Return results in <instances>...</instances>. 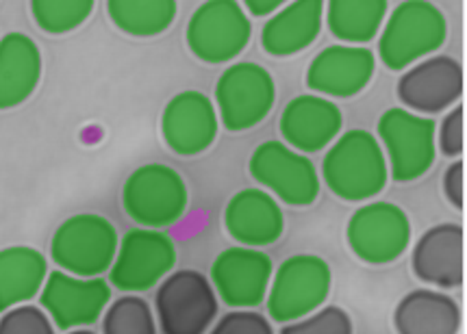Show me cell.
I'll use <instances>...</instances> for the list:
<instances>
[{
    "label": "cell",
    "instance_id": "cell-18",
    "mask_svg": "<svg viewBox=\"0 0 467 334\" xmlns=\"http://www.w3.org/2000/svg\"><path fill=\"white\" fill-rule=\"evenodd\" d=\"M463 92V70L450 56H432L415 66L398 83V98L421 113H437L459 100Z\"/></svg>",
    "mask_w": 467,
    "mask_h": 334
},
{
    "label": "cell",
    "instance_id": "cell-15",
    "mask_svg": "<svg viewBox=\"0 0 467 334\" xmlns=\"http://www.w3.org/2000/svg\"><path fill=\"white\" fill-rule=\"evenodd\" d=\"M161 128L170 150L181 157H196L215 141L218 113L204 94L183 92L165 106Z\"/></svg>",
    "mask_w": 467,
    "mask_h": 334
},
{
    "label": "cell",
    "instance_id": "cell-1",
    "mask_svg": "<svg viewBox=\"0 0 467 334\" xmlns=\"http://www.w3.org/2000/svg\"><path fill=\"white\" fill-rule=\"evenodd\" d=\"M322 177L341 200L363 202L385 189L389 167L372 135L366 130H350L324 157Z\"/></svg>",
    "mask_w": 467,
    "mask_h": 334
},
{
    "label": "cell",
    "instance_id": "cell-4",
    "mask_svg": "<svg viewBox=\"0 0 467 334\" xmlns=\"http://www.w3.org/2000/svg\"><path fill=\"white\" fill-rule=\"evenodd\" d=\"M190 205L185 178L163 163L135 169L122 187V207L130 219L146 228H165L183 218Z\"/></svg>",
    "mask_w": 467,
    "mask_h": 334
},
{
    "label": "cell",
    "instance_id": "cell-6",
    "mask_svg": "<svg viewBox=\"0 0 467 334\" xmlns=\"http://www.w3.org/2000/svg\"><path fill=\"white\" fill-rule=\"evenodd\" d=\"M176 265V246L161 228L129 230L118 243L109 268L111 285L124 293H144L155 288Z\"/></svg>",
    "mask_w": 467,
    "mask_h": 334
},
{
    "label": "cell",
    "instance_id": "cell-33",
    "mask_svg": "<svg viewBox=\"0 0 467 334\" xmlns=\"http://www.w3.org/2000/svg\"><path fill=\"white\" fill-rule=\"evenodd\" d=\"M465 166L461 161L452 163L443 174V194H446L448 202L457 211H463L465 207Z\"/></svg>",
    "mask_w": 467,
    "mask_h": 334
},
{
    "label": "cell",
    "instance_id": "cell-7",
    "mask_svg": "<svg viewBox=\"0 0 467 334\" xmlns=\"http://www.w3.org/2000/svg\"><path fill=\"white\" fill-rule=\"evenodd\" d=\"M352 254L368 265H389L411 243L409 215L391 202H369L352 213L346 228Z\"/></svg>",
    "mask_w": 467,
    "mask_h": 334
},
{
    "label": "cell",
    "instance_id": "cell-5",
    "mask_svg": "<svg viewBox=\"0 0 467 334\" xmlns=\"http://www.w3.org/2000/svg\"><path fill=\"white\" fill-rule=\"evenodd\" d=\"M155 309L163 332L201 334L218 317V293L201 271H170L157 288Z\"/></svg>",
    "mask_w": 467,
    "mask_h": 334
},
{
    "label": "cell",
    "instance_id": "cell-22",
    "mask_svg": "<svg viewBox=\"0 0 467 334\" xmlns=\"http://www.w3.org/2000/svg\"><path fill=\"white\" fill-rule=\"evenodd\" d=\"M394 328L400 334H454L461 330V309L446 293L418 288L398 302Z\"/></svg>",
    "mask_w": 467,
    "mask_h": 334
},
{
    "label": "cell",
    "instance_id": "cell-12",
    "mask_svg": "<svg viewBox=\"0 0 467 334\" xmlns=\"http://www.w3.org/2000/svg\"><path fill=\"white\" fill-rule=\"evenodd\" d=\"M275 265L259 248L233 246L218 254L211 265V285L226 307L254 309L270 288Z\"/></svg>",
    "mask_w": 467,
    "mask_h": 334
},
{
    "label": "cell",
    "instance_id": "cell-34",
    "mask_svg": "<svg viewBox=\"0 0 467 334\" xmlns=\"http://www.w3.org/2000/svg\"><path fill=\"white\" fill-rule=\"evenodd\" d=\"M244 3H246V7L253 15H267L272 14L278 5H283L285 0H244Z\"/></svg>",
    "mask_w": 467,
    "mask_h": 334
},
{
    "label": "cell",
    "instance_id": "cell-10",
    "mask_svg": "<svg viewBox=\"0 0 467 334\" xmlns=\"http://www.w3.org/2000/svg\"><path fill=\"white\" fill-rule=\"evenodd\" d=\"M446 39L443 15L424 0H409L394 11L380 39V56L391 70H402L418 56L437 50Z\"/></svg>",
    "mask_w": 467,
    "mask_h": 334
},
{
    "label": "cell",
    "instance_id": "cell-30",
    "mask_svg": "<svg viewBox=\"0 0 467 334\" xmlns=\"http://www.w3.org/2000/svg\"><path fill=\"white\" fill-rule=\"evenodd\" d=\"M53 328L47 310L33 304H16L0 319V334H53Z\"/></svg>",
    "mask_w": 467,
    "mask_h": 334
},
{
    "label": "cell",
    "instance_id": "cell-23",
    "mask_svg": "<svg viewBox=\"0 0 467 334\" xmlns=\"http://www.w3.org/2000/svg\"><path fill=\"white\" fill-rule=\"evenodd\" d=\"M48 276V260L31 246L0 250V313L39 296Z\"/></svg>",
    "mask_w": 467,
    "mask_h": 334
},
{
    "label": "cell",
    "instance_id": "cell-31",
    "mask_svg": "<svg viewBox=\"0 0 467 334\" xmlns=\"http://www.w3.org/2000/svg\"><path fill=\"white\" fill-rule=\"evenodd\" d=\"M211 332L213 334H272L275 332V328H272L270 321H267L261 313H257V310L235 309L222 317Z\"/></svg>",
    "mask_w": 467,
    "mask_h": 334
},
{
    "label": "cell",
    "instance_id": "cell-16",
    "mask_svg": "<svg viewBox=\"0 0 467 334\" xmlns=\"http://www.w3.org/2000/svg\"><path fill=\"white\" fill-rule=\"evenodd\" d=\"M224 228L239 246H272L283 237L285 215L270 191L242 189L224 208Z\"/></svg>",
    "mask_w": 467,
    "mask_h": 334
},
{
    "label": "cell",
    "instance_id": "cell-14",
    "mask_svg": "<svg viewBox=\"0 0 467 334\" xmlns=\"http://www.w3.org/2000/svg\"><path fill=\"white\" fill-rule=\"evenodd\" d=\"M215 98L226 128H250L275 105V81L261 66L237 64L220 76Z\"/></svg>",
    "mask_w": 467,
    "mask_h": 334
},
{
    "label": "cell",
    "instance_id": "cell-26",
    "mask_svg": "<svg viewBox=\"0 0 467 334\" xmlns=\"http://www.w3.org/2000/svg\"><path fill=\"white\" fill-rule=\"evenodd\" d=\"M385 11L387 0H330V31L346 42H368L379 31Z\"/></svg>",
    "mask_w": 467,
    "mask_h": 334
},
{
    "label": "cell",
    "instance_id": "cell-8",
    "mask_svg": "<svg viewBox=\"0 0 467 334\" xmlns=\"http://www.w3.org/2000/svg\"><path fill=\"white\" fill-rule=\"evenodd\" d=\"M111 299V287L105 278L50 271L39 291V304L47 310L57 330L72 332L77 328L94 326Z\"/></svg>",
    "mask_w": 467,
    "mask_h": 334
},
{
    "label": "cell",
    "instance_id": "cell-21",
    "mask_svg": "<svg viewBox=\"0 0 467 334\" xmlns=\"http://www.w3.org/2000/svg\"><path fill=\"white\" fill-rule=\"evenodd\" d=\"M42 55L31 37L9 33L0 39V109H14L36 92Z\"/></svg>",
    "mask_w": 467,
    "mask_h": 334
},
{
    "label": "cell",
    "instance_id": "cell-11",
    "mask_svg": "<svg viewBox=\"0 0 467 334\" xmlns=\"http://www.w3.org/2000/svg\"><path fill=\"white\" fill-rule=\"evenodd\" d=\"M380 137L389 158V174L398 183L424 177L435 163V124L402 109L380 117Z\"/></svg>",
    "mask_w": 467,
    "mask_h": 334
},
{
    "label": "cell",
    "instance_id": "cell-13",
    "mask_svg": "<svg viewBox=\"0 0 467 334\" xmlns=\"http://www.w3.org/2000/svg\"><path fill=\"white\" fill-rule=\"evenodd\" d=\"M250 39V20L235 0H209L187 26V44L198 59L222 64L237 56Z\"/></svg>",
    "mask_w": 467,
    "mask_h": 334
},
{
    "label": "cell",
    "instance_id": "cell-24",
    "mask_svg": "<svg viewBox=\"0 0 467 334\" xmlns=\"http://www.w3.org/2000/svg\"><path fill=\"white\" fill-rule=\"evenodd\" d=\"M324 0H296L264 28V46L270 55L287 56L309 46L322 26Z\"/></svg>",
    "mask_w": 467,
    "mask_h": 334
},
{
    "label": "cell",
    "instance_id": "cell-25",
    "mask_svg": "<svg viewBox=\"0 0 467 334\" xmlns=\"http://www.w3.org/2000/svg\"><path fill=\"white\" fill-rule=\"evenodd\" d=\"M107 9L119 31L133 37H152L172 25L176 0H109Z\"/></svg>",
    "mask_w": 467,
    "mask_h": 334
},
{
    "label": "cell",
    "instance_id": "cell-9",
    "mask_svg": "<svg viewBox=\"0 0 467 334\" xmlns=\"http://www.w3.org/2000/svg\"><path fill=\"white\" fill-rule=\"evenodd\" d=\"M250 174L289 207H311L320 196V177L311 158L281 141H265L250 158Z\"/></svg>",
    "mask_w": 467,
    "mask_h": 334
},
{
    "label": "cell",
    "instance_id": "cell-2",
    "mask_svg": "<svg viewBox=\"0 0 467 334\" xmlns=\"http://www.w3.org/2000/svg\"><path fill=\"white\" fill-rule=\"evenodd\" d=\"M118 243L116 226L105 215L78 213L67 218L55 230L50 241V258L67 274L92 278L109 271Z\"/></svg>",
    "mask_w": 467,
    "mask_h": 334
},
{
    "label": "cell",
    "instance_id": "cell-19",
    "mask_svg": "<svg viewBox=\"0 0 467 334\" xmlns=\"http://www.w3.org/2000/svg\"><path fill=\"white\" fill-rule=\"evenodd\" d=\"M374 72V56L369 50L335 46L316 56L309 67L311 89L330 96H352L366 87Z\"/></svg>",
    "mask_w": 467,
    "mask_h": 334
},
{
    "label": "cell",
    "instance_id": "cell-3",
    "mask_svg": "<svg viewBox=\"0 0 467 334\" xmlns=\"http://www.w3.org/2000/svg\"><path fill=\"white\" fill-rule=\"evenodd\" d=\"M333 271L316 254H296L278 265L267 288V313L276 324L303 319L327 302Z\"/></svg>",
    "mask_w": 467,
    "mask_h": 334
},
{
    "label": "cell",
    "instance_id": "cell-17",
    "mask_svg": "<svg viewBox=\"0 0 467 334\" xmlns=\"http://www.w3.org/2000/svg\"><path fill=\"white\" fill-rule=\"evenodd\" d=\"M463 243L465 235L459 224L432 226L420 237L411 254L413 274L421 282L457 288L463 285Z\"/></svg>",
    "mask_w": 467,
    "mask_h": 334
},
{
    "label": "cell",
    "instance_id": "cell-27",
    "mask_svg": "<svg viewBox=\"0 0 467 334\" xmlns=\"http://www.w3.org/2000/svg\"><path fill=\"white\" fill-rule=\"evenodd\" d=\"M105 334H152L157 332L150 304L140 296H122L105 310Z\"/></svg>",
    "mask_w": 467,
    "mask_h": 334
},
{
    "label": "cell",
    "instance_id": "cell-28",
    "mask_svg": "<svg viewBox=\"0 0 467 334\" xmlns=\"http://www.w3.org/2000/svg\"><path fill=\"white\" fill-rule=\"evenodd\" d=\"M94 0H31L33 18L53 35L74 31L89 18Z\"/></svg>",
    "mask_w": 467,
    "mask_h": 334
},
{
    "label": "cell",
    "instance_id": "cell-32",
    "mask_svg": "<svg viewBox=\"0 0 467 334\" xmlns=\"http://www.w3.org/2000/svg\"><path fill=\"white\" fill-rule=\"evenodd\" d=\"M440 148L446 157L463 155V106L448 113L440 128Z\"/></svg>",
    "mask_w": 467,
    "mask_h": 334
},
{
    "label": "cell",
    "instance_id": "cell-29",
    "mask_svg": "<svg viewBox=\"0 0 467 334\" xmlns=\"http://www.w3.org/2000/svg\"><path fill=\"white\" fill-rule=\"evenodd\" d=\"M283 334H350L352 319L339 307H320L303 319L283 324Z\"/></svg>",
    "mask_w": 467,
    "mask_h": 334
},
{
    "label": "cell",
    "instance_id": "cell-20",
    "mask_svg": "<svg viewBox=\"0 0 467 334\" xmlns=\"http://www.w3.org/2000/svg\"><path fill=\"white\" fill-rule=\"evenodd\" d=\"M341 128V113L328 100L300 96L283 113L281 133L303 152H317L335 139Z\"/></svg>",
    "mask_w": 467,
    "mask_h": 334
}]
</instances>
